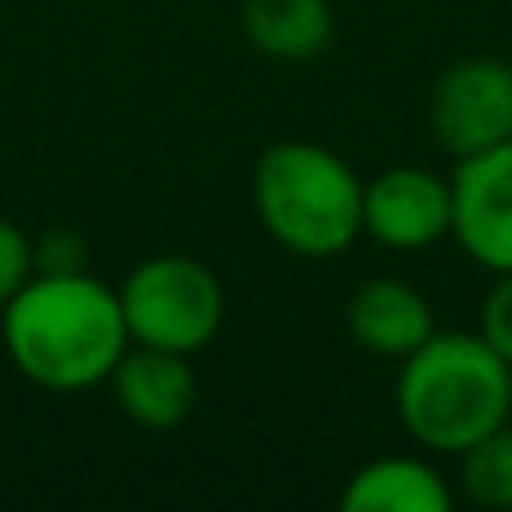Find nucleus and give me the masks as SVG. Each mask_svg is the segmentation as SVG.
<instances>
[{
	"instance_id": "423d86ee",
	"label": "nucleus",
	"mask_w": 512,
	"mask_h": 512,
	"mask_svg": "<svg viewBox=\"0 0 512 512\" xmlns=\"http://www.w3.org/2000/svg\"><path fill=\"white\" fill-rule=\"evenodd\" d=\"M454 189L427 167H387L364 185V234L391 252H423L450 239Z\"/></svg>"
},
{
	"instance_id": "f257e3e1",
	"label": "nucleus",
	"mask_w": 512,
	"mask_h": 512,
	"mask_svg": "<svg viewBox=\"0 0 512 512\" xmlns=\"http://www.w3.org/2000/svg\"><path fill=\"white\" fill-rule=\"evenodd\" d=\"M131 346L122 297L90 270H36L5 301V351L41 391H90Z\"/></svg>"
},
{
	"instance_id": "9b49d317",
	"label": "nucleus",
	"mask_w": 512,
	"mask_h": 512,
	"mask_svg": "<svg viewBox=\"0 0 512 512\" xmlns=\"http://www.w3.org/2000/svg\"><path fill=\"white\" fill-rule=\"evenodd\" d=\"M333 32L328 0H243V36L270 59H315L333 45Z\"/></svg>"
},
{
	"instance_id": "1a4fd4ad",
	"label": "nucleus",
	"mask_w": 512,
	"mask_h": 512,
	"mask_svg": "<svg viewBox=\"0 0 512 512\" xmlns=\"http://www.w3.org/2000/svg\"><path fill=\"white\" fill-rule=\"evenodd\" d=\"M346 333L355 346L382 360H405L436 333V315L427 297L405 279H364L346 301Z\"/></svg>"
},
{
	"instance_id": "f03ea898",
	"label": "nucleus",
	"mask_w": 512,
	"mask_h": 512,
	"mask_svg": "<svg viewBox=\"0 0 512 512\" xmlns=\"http://www.w3.org/2000/svg\"><path fill=\"white\" fill-rule=\"evenodd\" d=\"M396 414L432 454H463L512 418V364L481 333L436 328L400 360Z\"/></svg>"
},
{
	"instance_id": "20e7f679",
	"label": "nucleus",
	"mask_w": 512,
	"mask_h": 512,
	"mask_svg": "<svg viewBox=\"0 0 512 512\" xmlns=\"http://www.w3.org/2000/svg\"><path fill=\"white\" fill-rule=\"evenodd\" d=\"M117 297L135 346L198 355L225 324V288L198 256H149L126 274Z\"/></svg>"
},
{
	"instance_id": "9d476101",
	"label": "nucleus",
	"mask_w": 512,
	"mask_h": 512,
	"mask_svg": "<svg viewBox=\"0 0 512 512\" xmlns=\"http://www.w3.org/2000/svg\"><path fill=\"white\" fill-rule=\"evenodd\" d=\"M342 512H454V490L427 459L387 454L351 472Z\"/></svg>"
},
{
	"instance_id": "f8f14e48",
	"label": "nucleus",
	"mask_w": 512,
	"mask_h": 512,
	"mask_svg": "<svg viewBox=\"0 0 512 512\" xmlns=\"http://www.w3.org/2000/svg\"><path fill=\"white\" fill-rule=\"evenodd\" d=\"M459 486L463 495L477 508H495L508 512L512 508V427H495L490 436H481L472 450L459 454Z\"/></svg>"
},
{
	"instance_id": "2eb2a0df",
	"label": "nucleus",
	"mask_w": 512,
	"mask_h": 512,
	"mask_svg": "<svg viewBox=\"0 0 512 512\" xmlns=\"http://www.w3.org/2000/svg\"><path fill=\"white\" fill-rule=\"evenodd\" d=\"M36 243V270H86V243L72 230H45Z\"/></svg>"
},
{
	"instance_id": "4468645a",
	"label": "nucleus",
	"mask_w": 512,
	"mask_h": 512,
	"mask_svg": "<svg viewBox=\"0 0 512 512\" xmlns=\"http://www.w3.org/2000/svg\"><path fill=\"white\" fill-rule=\"evenodd\" d=\"M481 337L512 364V270L495 274L486 301H481Z\"/></svg>"
},
{
	"instance_id": "ddd939ff",
	"label": "nucleus",
	"mask_w": 512,
	"mask_h": 512,
	"mask_svg": "<svg viewBox=\"0 0 512 512\" xmlns=\"http://www.w3.org/2000/svg\"><path fill=\"white\" fill-rule=\"evenodd\" d=\"M32 274H36V243L27 239L23 225L0 216V310Z\"/></svg>"
},
{
	"instance_id": "0eeeda50",
	"label": "nucleus",
	"mask_w": 512,
	"mask_h": 512,
	"mask_svg": "<svg viewBox=\"0 0 512 512\" xmlns=\"http://www.w3.org/2000/svg\"><path fill=\"white\" fill-rule=\"evenodd\" d=\"M450 189V239H459V248L486 270H512V140L472 153V158H459Z\"/></svg>"
},
{
	"instance_id": "39448f33",
	"label": "nucleus",
	"mask_w": 512,
	"mask_h": 512,
	"mask_svg": "<svg viewBox=\"0 0 512 512\" xmlns=\"http://www.w3.org/2000/svg\"><path fill=\"white\" fill-rule=\"evenodd\" d=\"M427 126L454 162L512 140V63L486 54L450 63L432 86Z\"/></svg>"
},
{
	"instance_id": "7ed1b4c3",
	"label": "nucleus",
	"mask_w": 512,
	"mask_h": 512,
	"mask_svg": "<svg viewBox=\"0 0 512 512\" xmlns=\"http://www.w3.org/2000/svg\"><path fill=\"white\" fill-rule=\"evenodd\" d=\"M252 203L265 234L306 261L346 252L364 234V180L315 140H283L256 158Z\"/></svg>"
},
{
	"instance_id": "6e6552de",
	"label": "nucleus",
	"mask_w": 512,
	"mask_h": 512,
	"mask_svg": "<svg viewBox=\"0 0 512 512\" xmlns=\"http://www.w3.org/2000/svg\"><path fill=\"white\" fill-rule=\"evenodd\" d=\"M108 382H113L117 409L149 432L180 427L198 405V378L189 369V355L158 351V346L131 342Z\"/></svg>"
}]
</instances>
